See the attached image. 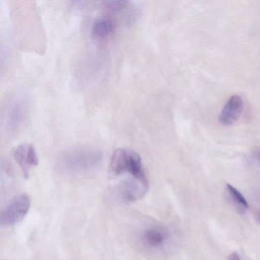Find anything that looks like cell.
I'll return each instance as SVG.
<instances>
[{"label":"cell","mask_w":260,"mask_h":260,"mask_svg":"<svg viewBox=\"0 0 260 260\" xmlns=\"http://www.w3.org/2000/svg\"><path fill=\"white\" fill-rule=\"evenodd\" d=\"M102 153L90 146H79L62 153L59 158V165L72 172H84L96 167L102 160Z\"/></svg>","instance_id":"cell-1"},{"label":"cell","mask_w":260,"mask_h":260,"mask_svg":"<svg viewBox=\"0 0 260 260\" xmlns=\"http://www.w3.org/2000/svg\"><path fill=\"white\" fill-rule=\"evenodd\" d=\"M109 173L112 177L124 173L133 176L144 174L139 155L131 149H117L112 155Z\"/></svg>","instance_id":"cell-2"},{"label":"cell","mask_w":260,"mask_h":260,"mask_svg":"<svg viewBox=\"0 0 260 260\" xmlns=\"http://www.w3.org/2000/svg\"><path fill=\"white\" fill-rule=\"evenodd\" d=\"M30 205L27 194L22 193L15 197L1 212V224L12 226L20 222L28 212Z\"/></svg>","instance_id":"cell-3"},{"label":"cell","mask_w":260,"mask_h":260,"mask_svg":"<svg viewBox=\"0 0 260 260\" xmlns=\"http://www.w3.org/2000/svg\"><path fill=\"white\" fill-rule=\"evenodd\" d=\"M148 189V183L144 174L133 176L124 180L119 190L121 198L126 201L131 202L142 198Z\"/></svg>","instance_id":"cell-4"},{"label":"cell","mask_w":260,"mask_h":260,"mask_svg":"<svg viewBox=\"0 0 260 260\" xmlns=\"http://www.w3.org/2000/svg\"><path fill=\"white\" fill-rule=\"evenodd\" d=\"M13 155L22 171L23 177L28 178L31 169L39 164L34 146L29 143L21 144L15 150Z\"/></svg>","instance_id":"cell-5"},{"label":"cell","mask_w":260,"mask_h":260,"mask_svg":"<svg viewBox=\"0 0 260 260\" xmlns=\"http://www.w3.org/2000/svg\"><path fill=\"white\" fill-rule=\"evenodd\" d=\"M243 109L242 98L237 94L230 97L223 107L219 116V121L224 125H231L239 119Z\"/></svg>","instance_id":"cell-6"},{"label":"cell","mask_w":260,"mask_h":260,"mask_svg":"<svg viewBox=\"0 0 260 260\" xmlns=\"http://www.w3.org/2000/svg\"><path fill=\"white\" fill-rule=\"evenodd\" d=\"M224 192L228 201L239 213L243 214L247 211L248 204L243 194L236 188L230 184H226Z\"/></svg>","instance_id":"cell-7"},{"label":"cell","mask_w":260,"mask_h":260,"mask_svg":"<svg viewBox=\"0 0 260 260\" xmlns=\"http://www.w3.org/2000/svg\"><path fill=\"white\" fill-rule=\"evenodd\" d=\"M163 230L158 228H151L146 230L143 235L144 242L151 247H158L162 244L167 238Z\"/></svg>","instance_id":"cell-8"},{"label":"cell","mask_w":260,"mask_h":260,"mask_svg":"<svg viewBox=\"0 0 260 260\" xmlns=\"http://www.w3.org/2000/svg\"><path fill=\"white\" fill-rule=\"evenodd\" d=\"M114 25L111 21L107 19H100L94 22L92 30L93 35L99 38L108 37L113 30Z\"/></svg>","instance_id":"cell-9"},{"label":"cell","mask_w":260,"mask_h":260,"mask_svg":"<svg viewBox=\"0 0 260 260\" xmlns=\"http://www.w3.org/2000/svg\"><path fill=\"white\" fill-rule=\"evenodd\" d=\"M127 1L121 0H108L104 1L105 6L112 11H118L127 5Z\"/></svg>","instance_id":"cell-10"},{"label":"cell","mask_w":260,"mask_h":260,"mask_svg":"<svg viewBox=\"0 0 260 260\" xmlns=\"http://www.w3.org/2000/svg\"><path fill=\"white\" fill-rule=\"evenodd\" d=\"M10 123L12 127H15L22 118V111L20 107L18 105H15L12 108L10 114Z\"/></svg>","instance_id":"cell-11"},{"label":"cell","mask_w":260,"mask_h":260,"mask_svg":"<svg viewBox=\"0 0 260 260\" xmlns=\"http://www.w3.org/2000/svg\"><path fill=\"white\" fill-rule=\"evenodd\" d=\"M228 260H241L238 252L234 251L231 252L228 256Z\"/></svg>","instance_id":"cell-12"},{"label":"cell","mask_w":260,"mask_h":260,"mask_svg":"<svg viewBox=\"0 0 260 260\" xmlns=\"http://www.w3.org/2000/svg\"><path fill=\"white\" fill-rule=\"evenodd\" d=\"M254 159L256 162L260 165V150L254 156Z\"/></svg>","instance_id":"cell-13"},{"label":"cell","mask_w":260,"mask_h":260,"mask_svg":"<svg viewBox=\"0 0 260 260\" xmlns=\"http://www.w3.org/2000/svg\"><path fill=\"white\" fill-rule=\"evenodd\" d=\"M257 218L259 220H260V212L257 214Z\"/></svg>","instance_id":"cell-14"}]
</instances>
